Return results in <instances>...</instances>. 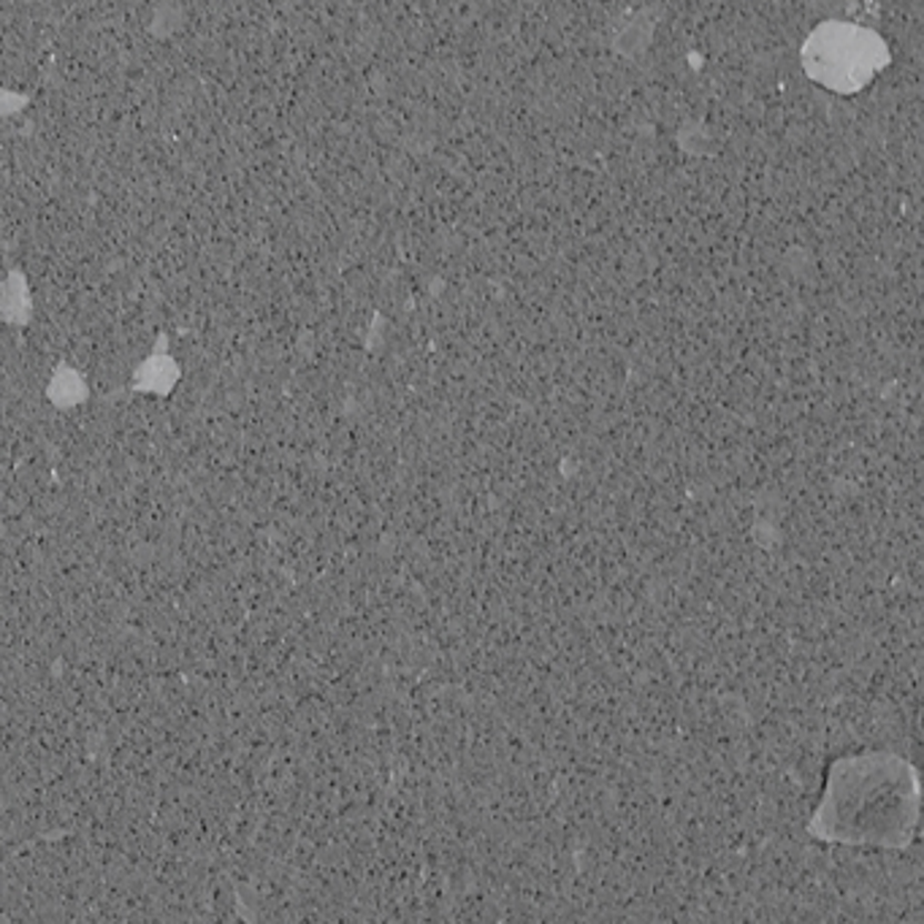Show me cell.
I'll return each instance as SVG.
<instances>
[{
    "mask_svg": "<svg viewBox=\"0 0 924 924\" xmlns=\"http://www.w3.org/2000/svg\"><path fill=\"white\" fill-rule=\"evenodd\" d=\"M881 47L871 33L846 24H830L811 39L805 60L818 82L835 90H854L871 79L881 63Z\"/></svg>",
    "mask_w": 924,
    "mask_h": 924,
    "instance_id": "obj_1",
    "label": "cell"
},
{
    "mask_svg": "<svg viewBox=\"0 0 924 924\" xmlns=\"http://www.w3.org/2000/svg\"><path fill=\"white\" fill-rule=\"evenodd\" d=\"M177 380H180V366H177V361L171 359V355L158 353V355H150V359L141 363L139 372H135L133 388L141 393H158V396H165V393L177 385Z\"/></svg>",
    "mask_w": 924,
    "mask_h": 924,
    "instance_id": "obj_2",
    "label": "cell"
},
{
    "mask_svg": "<svg viewBox=\"0 0 924 924\" xmlns=\"http://www.w3.org/2000/svg\"><path fill=\"white\" fill-rule=\"evenodd\" d=\"M33 315L30 288L22 271H9L3 288H0V318L11 325H24Z\"/></svg>",
    "mask_w": 924,
    "mask_h": 924,
    "instance_id": "obj_3",
    "label": "cell"
},
{
    "mask_svg": "<svg viewBox=\"0 0 924 924\" xmlns=\"http://www.w3.org/2000/svg\"><path fill=\"white\" fill-rule=\"evenodd\" d=\"M47 396L49 402L54 406H60V410H68V406L79 404L88 399V385H84L82 374L77 372V369L71 366H58L54 369L52 380H49V388H47Z\"/></svg>",
    "mask_w": 924,
    "mask_h": 924,
    "instance_id": "obj_4",
    "label": "cell"
},
{
    "mask_svg": "<svg viewBox=\"0 0 924 924\" xmlns=\"http://www.w3.org/2000/svg\"><path fill=\"white\" fill-rule=\"evenodd\" d=\"M24 107H28V98L17 96V92H9V90H0V114H14Z\"/></svg>",
    "mask_w": 924,
    "mask_h": 924,
    "instance_id": "obj_5",
    "label": "cell"
}]
</instances>
